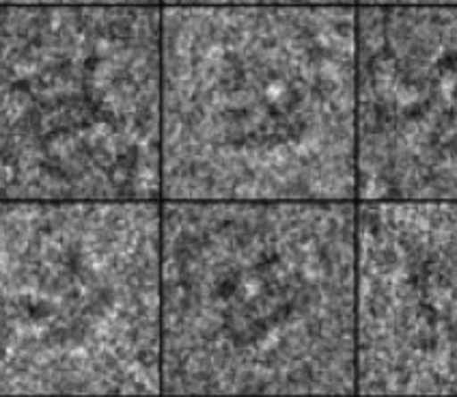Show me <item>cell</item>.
Instances as JSON below:
<instances>
[{"instance_id":"7a4b0ae2","label":"cell","mask_w":457,"mask_h":397,"mask_svg":"<svg viewBox=\"0 0 457 397\" xmlns=\"http://www.w3.org/2000/svg\"><path fill=\"white\" fill-rule=\"evenodd\" d=\"M356 24L162 7V201H356Z\"/></svg>"},{"instance_id":"8992f818","label":"cell","mask_w":457,"mask_h":397,"mask_svg":"<svg viewBox=\"0 0 457 397\" xmlns=\"http://www.w3.org/2000/svg\"><path fill=\"white\" fill-rule=\"evenodd\" d=\"M358 397H457V203H358Z\"/></svg>"},{"instance_id":"9c48e42d","label":"cell","mask_w":457,"mask_h":397,"mask_svg":"<svg viewBox=\"0 0 457 397\" xmlns=\"http://www.w3.org/2000/svg\"><path fill=\"white\" fill-rule=\"evenodd\" d=\"M373 4H429V7H457V0H358V7Z\"/></svg>"},{"instance_id":"277c9868","label":"cell","mask_w":457,"mask_h":397,"mask_svg":"<svg viewBox=\"0 0 457 397\" xmlns=\"http://www.w3.org/2000/svg\"><path fill=\"white\" fill-rule=\"evenodd\" d=\"M0 201H162V7L0 4Z\"/></svg>"},{"instance_id":"ba28073f","label":"cell","mask_w":457,"mask_h":397,"mask_svg":"<svg viewBox=\"0 0 457 397\" xmlns=\"http://www.w3.org/2000/svg\"><path fill=\"white\" fill-rule=\"evenodd\" d=\"M24 7H162V0H0Z\"/></svg>"},{"instance_id":"6da1fadb","label":"cell","mask_w":457,"mask_h":397,"mask_svg":"<svg viewBox=\"0 0 457 397\" xmlns=\"http://www.w3.org/2000/svg\"><path fill=\"white\" fill-rule=\"evenodd\" d=\"M356 201H162V397H358Z\"/></svg>"},{"instance_id":"52a82bcc","label":"cell","mask_w":457,"mask_h":397,"mask_svg":"<svg viewBox=\"0 0 457 397\" xmlns=\"http://www.w3.org/2000/svg\"><path fill=\"white\" fill-rule=\"evenodd\" d=\"M162 7H358V0H162Z\"/></svg>"},{"instance_id":"3957f363","label":"cell","mask_w":457,"mask_h":397,"mask_svg":"<svg viewBox=\"0 0 457 397\" xmlns=\"http://www.w3.org/2000/svg\"><path fill=\"white\" fill-rule=\"evenodd\" d=\"M0 397H162V201H0Z\"/></svg>"},{"instance_id":"5b68a950","label":"cell","mask_w":457,"mask_h":397,"mask_svg":"<svg viewBox=\"0 0 457 397\" xmlns=\"http://www.w3.org/2000/svg\"><path fill=\"white\" fill-rule=\"evenodd\" d=\"M356 201L457 203V7H356Z\"/></svg>"}]
</instances>
